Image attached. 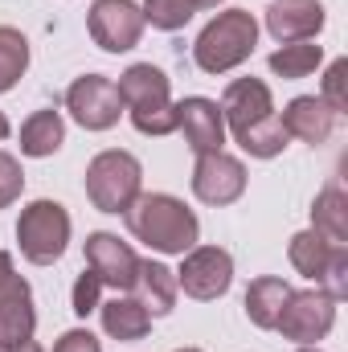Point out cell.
<instances>
[{"label": "cell", "instance_id": "6da1fadb", "mask_svg": "<svg viewBox=\"0 0 348 352\" xmlns=\"http://www.w3.org/2000/svg\"><path fill=\"white\" fill-rule=\"evenodd\" d=\"M127 230L160 254H188L197 246L201 221L184 201L168 192H140L135 205L127 209Z\"/></svg>", "mask_w": 348, "mask_h": 352}, {"label": "cell", "instance_id": "7a4b0ae2", "mask_svg": "<svg viewBox=\"0 0 348 352\" xmlns=\"http://www.w3.org/2000/svg\"><path fill=\"white\" fill-rule=\"evenodd\" d=\"M123 107L131 111V123L140 135H173L176 131V102L168 74L152 62H135L123 70V78L115 82Z\"/></svg>", "mask_w": 348, "mask_h": 352}, {"label": "cell", "instance_id": "3957f363", "mask_svg": "<svg viewBox=\"0 0 348 352\" xmlns=\"http://www.w3.org/2000/svg\"><path fill=\"white\" fill-rule=\"evenodd\" d=\"M254 41H259V21L254 12L246 8H230V12H217L197 45H193V62L205 70V74H226L234 66H242L250 54H254Z\"/></svg>", "mask_w": 348, "mask_h": 352}, {"label": "cell", "instance_id": "277c9868", "mask_svg": "<svg viewBox=\"0 0 348 352\" xmlns=\"http://www.w3.org/2000/svg\"><path fill=\"white\" fill-rule=\"evenodd\" d=\"M140 188H144V168L123 148L98 152L87 164V197L90 205L102 209V213H127L135 205Z\"/></svg>", "mask_w": 348, "mask_h": 352}, {"label": "cell", "instance_id": "5b68a950", "mask_svg": "<svg viewBox=\"0 0 348 352\" xmlns=\"http://www.w3.org/2000/svg\"><path fill=\"white\" fill-rule=\"evenodd\" d=\"M17 242H21V254L33 266H50L62 258L66 242H70V213L58 205V201H33L21 209V221H17Z\"/></svg>", "mask_w": 348, "mask_h": 352}, {"label": "cell", "instance_id": "8992f818", "mask_svg": "<svg viewBox=\"0 0 348 352\" xmlns=\"http://www.w3.org/2000/svg\"><path fill=\"white\" fill-rule=\"evenodd\" d=\"M291 254V266L307 278H316L320 291H328L332 299H345L348 291V246H336L328 238H320L316 230H303L291 238L287 246Z\"/></svg>", "mask_w": 348, "mask_h": 352}, {"label": "cell", "instance_id": "52a82bcc", "mask_svg": "<svg viewBox=\"0 0 348 352\" xmlns=\"http://www.w3.org/2000/svg\"><path fill=\"white\" fill-rule=\"evenodd\" d=\"M332 324H336V299L316 287V291H291L274 328L295 344H316L332 332Z\"/></svg>", "mask_w": 348, "mask_h": 352}, {"label": "cell", "instance_id": "ba28073f", "mask_svg": "<svg viewBox=\"0 0 348 352\" xmlns=\"http://www.w3.org/2000/svg\"><path fill=\"white\" fill-rule=\"evenodd\" d=\"M87 25H90V37H94L98 50H107V54H127V50L140 45L148 21H144V8H140L135 0H94Z\"/></svg>", "mask_w": 348, "mask_h": 352}, {"label": "cell", "instance_id": "9c48e42d", "mask_svg": "<svg viewBox=\"0 0 348 352\" xmlns=\"http://www.w3.org/2000/svg\"><path fill=\"white\" fill-rule=\"evenodd\" d=\"M230 283H234V258L221 246H193L176 270V287L201 303L221 299L230 291Z\"/></svg>", "mask_w": 348, "mask_h": 352}, {"label": "cell", "instance_id": "30bf717a", "mask_svg": "<svg viewBox=\"0 0 348 352\" xmlns=\"http://www.w3.org/2000/svg\"><path fill=\"white\" fill-rule=\"evenodd\" d=\"M66 107H70V115H74L87 131H107V127H115L119 115H123L119 87H115L111 78H102V74L78 78L74 87L66 90Z\"/></svg>", "mask_w": 348, "mask_h": 352}, {"label": "cell", "instance_id": "8fae6325", "mask_svg": "<svg viewBox=\"0 0 348 352\" xmlns=\"http://www.w3.org/2000/svg\"><path fill=\"white\" fill-rule=\"evenodd\" d=\"M193 192L205 205H234L246 192V168L230 152H205L193 168Z\"/></svg>", "mask_w": 348, "mask_h": 352}, {"label": "cell", "instance_id": "7c38bea8", "mask_svg": "<svg viewBox=\"0 0 348 352\" xmlns=\"http://www.w3.org/2000/svg\"><path fill=\"white\" fill-rule=\"evenodd\" d=\"M176 131H184V144L205 156V152H221L226 144V119H221V107L213 98H180L176 102Z\"/></svg>", "mask_w": 348, "mask_h": 352}, {"label": "cell", "instance_id": "4fadbf2b", "mask_svg": "<svg viewBox=\"0 0 348 352\" xmlns=\"http://www.w3.org/2000/svg\"><path fill=\"white\" fill-rule=\"evenodd\" d=\"M87 266L98 274L102 287L115 291H131L135 274H140V258L127 242H119L115 234H90L87 238Z\"/></svg>", "mask_w": 348, "mask_h": 352}, {"label": "cell", "instance_id": "5bb4252c", "mask_svg": "<svg viewBox=\"0 0 348 352\" xmlns=\"http://www.w3.org/2000/svg\"><path fill=\"white\" fill-rule=\"evenodd\" d=\"M37 328V311H33V291L29 283L12 270L8 278H0V349L33 340Z\"/></svg>", "mask_w": 348, "mask_h": 352}, {"label": "cell", "instance_id": "9a60e30c", "mask_svg": "<svg viewBox=\"0 0 348 352\" xmlns=\"http://www.w3.org/2000/svg\"><path fill=\"white\" fill-rule=\"evenodd\" d=\"M270 115H274V102H270L266 82H259V78H234V82L226 87V98H221V119L230 123V131H234V135L250 131L254 123L270 119Z\"/></svg>", "mask_w": 348, "mask_h": 352}, {"label": "cell", "instance_id": "2e32d148", "mask_svg": "<svg viewBox=\"0 0 348 352\" xmlns=\"http://www.w3.org/2000/svg\"><path fill=\"white\" fill-rule=\"evenodd\" d=\"M279 123H283V131L291 140H303V144L316 148V144H328V135L336 131V111L324 98H316V94H299V98L287 102Z\"/></svg>", "mask_w": 348, "mask_h": 352}, {"label": "cell", "instance_id": "e0dca14e", "mask_svg": "<svg viewBox=\"0 0 348 352\" xmlns=\"http://www.w3.org/2000/svg\"><path fill=\"white\" fill-rule=\"evenodd\" d=\"M266 29L279 41H312L324 29V4L320 0H274L266 8Z\"/></svg>", "mask_w": 348, "mask_h": 352}, {"label": "cell", "instance_id": "ac0fdd59", "mask_svg": "<svg viewBox=\"0 0 348 352\" xmlns=\"http://www.w3.org/2000/svg\"><path fill=\"white\" fill-rule=\"evenodd\" d=\"M176 270H168L164 263H140V274H135V287H131V295L144 303V311L148 316H168L176 307Z\"/></svg>", "mask_w": 348, "mask_h": 352}, {"label": "cell", "instance_id": "d6986e66", "mask_svg": "<svg viewBox=\"0 0 348 352\" xmlns=\"http://www.w3.org/2000/svg\"><path fill=\"white\" fill-rule=\"evenodd\" d=\"M98 311H102L107 336H115V340H144L148 328H152V316L144 311V303H140L135 295H115V299L102 303Z\"/></svg>", "mask_w": 348, "mask_h": 352}, {"label": "cell", "instance_id": "ffe728a7", "mask_svg": "<svg viewBox=\"0 0 348 352\" xmlns=\"http://www.w3.org/2000/svg\"><path fill=\"white\" fill-rule=\"evenodd\" d=\"M66 140V123L58 111H33L25 123H21V152L41 160V156H54Z\"/></svg>", "mask_w": 348, "mask_h": 352}, {"label": "cell", "instance_id": "44dd1931", "mask_svg": "<svg viewBox=\"0 0 348 352\" xmlns=\"http://www.w3.org/2000/svg\"><path fill=\"white\" fill-rule=\"evenodd\" d=\"M312 230L336 246H348V197L340 184H328L312 205Z\"/></svg>", "mask_w": 348, "mask_h": 352}, {"label": "cell", "instance_id": "7402d4cb", "mask_svg": "<svg viewBox=\"0 0 348 352\" xmlns=\"http://www.w3.org/2000/svg\"><path fill=\"white\" fill-rule=\"evenodd\" d=\"M287 295H291V287H287L283 278H274V274L254 278V283L246 287V316H250V324L274 328V324H279V311H283V303H287Z\"/></svg>", "mask_w": 348, "mask_h": 352}, {"label": "cell", "instance_id": "603a6c76", "mask_svg": "<svg viewBox=\"0 0 348 352\" xmlns=\"http://www.w3.org/2000/svg\"><path fill=\"white\" fill-rule=\"evenodd\" d=\"M320 62H324V50L316 41H283L270 54V70L279 78H307Z\"/></svg>", "mask_w": 348, "mask_h": 352}, {"label": "cell", "instance_id": "cb8c5ba5", "mask_svg": "<svg viewBox=\"0 0 348 352\" xmlns=\"http://www.w3.org/2000/svg\"><path fill=\"white\" fill-rule=\"evenodd\" d=\"M29 70V41L21 29L0 25V94L17 87V78Z\"/></svg>", "mask_w": 348, "mask_h": 352}, {"label": "cell", "instance_id": "d4e9b609", "mask_svg": "<svg viewBox=\"0 0 348 352\" xmlns=\"http://www.w3.org/2000/svg\"><path fill=\"white\" fill-rule=\"evenodd\" d=\"M250 156H259V160H274L283 148H287V131H283V123H279V115H270V119H262V123H254L250 131H242V135H234Z\"/></svg>", "mask_w": 348, "mask_h": 352}, {"label": "cell", "instance_id": "484cf974", "mask_svg": "<svg viewBox=\"0 0 348 352\" xmlns=\"http://www.w3.org/2000/svg\"><path fill=\"white\" fill-rule=\"evenodd\" d=\"M193 12H197L193 0H144V21H152V29H164V33L184 29Z\"/></svg>", "mask_w": 348, "mask_h": 352}, {"label": "cell", "instance_id": "4316f807", "mask_svg": "<svg viewBox=\"0 0 348 352\" xmlns=\"http://www.w3.org/2000/svg\"><path fill=\"white\" fill-rule=\"evenodd\" d=\"M336 115H345L348 111V62L345 58H336L332 66H328V74H324V94H320Z\"/></svg>", "mask_w": 348, "mask_h": 352}, {"label": "cell", "instance_id": "83f0119b", "mask_svg": "<svg viewBox=\"0 0 348 352\" xmlns=\"http://www.w3.org/2000/svg\"><path fill=\"white\" fill-rule=\"evenodd\" d=\"M21 188H25V173H21V164H17L8 152H0V209L12 205V201L21 197Z\"/></svg>", "mask_w": 348, "mask_h": 352}, {"label": "cell", "instance_id": "f1b7e54d", "mask_svg": "<svg viewBox=\"0 0 348 352\" xmlns=\"http://www.w3.org/2000/svg\"><path fill=\"white\" fill-rule=\"evenodd\" d=\"M98 291H102V283H98V274L87 266L78 274V283H74V316H90L98 307Z\"/></svg>", "mask_w": 348, "mask_h": 352}, {"label": "cell", "instance_id": "f546056e", "mask_svg": "<svg viewBox=\"0 0 348 352\" xmlns=\"http://www.w3.org/2000/svg\"><path fill=\"white\" fill-rule=\"evenodd\" d=\"M54 352H102V344H98V336L87 332V328H70V332L58 336Z\"/></svg>", "mask_w": 348, "mask_h": 352}, {"label": "cell", "instance_id": "4dcf8cb0", "mask_svg": "<svg viewBox=\"0 0 348 352\" xmlns=\"http://www.w3.org/2000/svg\"><path fill=\"white\" fill-rule=\"evenodd\" d=\"M0 352H45V349L33 344V340H21V344H8V349H0Z\"/></svg>", "mask_w": 348, "mask_h": 352}, {"label": "cell", "instance_id": "1f68e13d", "mask_svg": "<svg viewBox=\"0 0 348 352\" xmlns=\"http://www.w3.org/2000/svg\"><path fill=\"white\" fill-rule=\"evenodd\" d=\"M8 274H12V258L0 250V278H8Z\"/></svg>", "mask_w": 348, "mask_h": 352}, {"label": "cell", "instance_id": "d6a6232c", "mask_svg": "<svg viewBox=\"0 0 348 352\" xmlns=\"http://www.w3.org/2000/svg\"><path fill=\"white\" fill-rule=\"evenodd\" d=\"M8 131H12V127H8V119H4V111H0V140H8Z\"/></svg>", "mask_w": 348, "mask_h": 352}, {"label": "cell", "instance_id": "836d02e7", "mask_svg": "<svg viewBox=\"0 0 348 352\" xmlns=\"http://www.w3.org/2000/svg\"><path fill=\"white\" fill-rule=\"evenodd\" d=\"M221 0H193V8H217Z\"/></svg>", "mask_w": 348, "mask_h": 352}, {"label": "cell", "instance_id": "e575fe53", "mask_svg": "<svg viewBox=\"0 0 348 352\" xmlns=\"http://www.w3.org/2000/svg\"><path fill=\"white\" fill-rule=\"evenodd\" d=\"M299 352H320V349H316V344H303V349H299Z\"/></svg>", "mask_w": 348, "mask_h": 352}, {"label": "cell", "instance_id": "d590c367", "mask_svg": "<svg viewBox=\"0 0 348 352\" xmlns=\"http://www.w3.org/2000/svg\"><path fill=\"white\" fill-rule=\"evenodd\" d=\"M176 352H201V349H176Z\"/></svg>", "mask_w": 348, "mask_h": 352}]
</instances>
